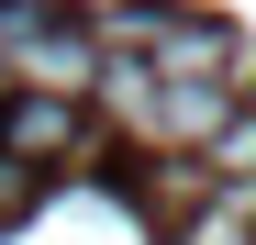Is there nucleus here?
<instances>
[{
	"label": "nucleus",
	"instance_id": "7ed1b4c3",
	"mask_svg": "<svg viewBox=\"0 0 256 245\" xmlns=\"http://www.w3.org/2000/svg\"><path fill=\"white\" fill-rule=\"evenodd\" d=\"M78 145H90V112L78 100H34V90L0 100V156H12V168H67Z\"/></svg>",
	"mask_w": 256,
	"mask_h": 245
},
{
	"label": "nucleus",
	"instance_id": "f03ea898",
	"mask_svg": "<svg viewBox=\"0 0 256 245\" xmlns=\"http://www.w3.org/2000/svg\"><path fill=\"white\" fill-rule=\"evenodd\" d=\"M100 112H112L145 156H212V145L234 134V90H190V78L122 67V56H100Z\"/></svg>",
	"mask_w": 256,
	"mask_h": 245
},
{
	"label": "nucleus",
	"instance_id": "20e7f679",
	"mask_svg": "<svg viewBox=\"0 0 256 245\" xmlns=\"http://www.w3.org/2000/svg\"><path fill=\"white\" fill-rule=\"evenodd\" d=\"M178 245H256V234H245V223H234V212H212V223H190V234H178Z\"/></svg>",
	"mask_w": 256,
	"mask_h": 245
},
{
	"label": "nucleus",
	"instance_id": "39448f33",
	"mask_svg": "<svg viewBox=\"0 0 256 245\" xmlns=\"http://www.w3.org/2000/svg\"><path fill=\"white\" fill-rule=\"evenodd\" d=\"M22 200H34V168H12V156H0V223H12Z\"/></svg>",
	"mask_w": 256,
	"mask_h": 245
},
{
	"label": "nucleus",
	"instance_id": "f257e3e1",
	"mask_svg": "<svg viewBox=\"0 0 256 245\" xmlns=\"http://www.w3.org/2000/svg\"><path fill=\"white\" fill-rule=\"evenodd\" d=\"M90 34H100V56H122V67H156V78H190V90H234V67H245V45L212 12H167V0H122V12H90Z\"/></svg>",
	"mask_w": 256,
	"mask_h": 245
}]
</instances>
